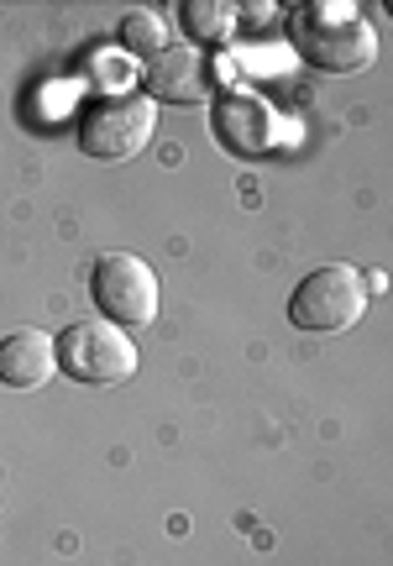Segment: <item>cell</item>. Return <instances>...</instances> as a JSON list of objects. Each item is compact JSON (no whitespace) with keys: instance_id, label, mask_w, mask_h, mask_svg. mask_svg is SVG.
Segmentation results:
<instances>
[{"instance_id":"7","label":"cell","mask_w":393,"mask_h":566,"mask_svg":"<svg viewBox=\"0 0 393 566\" xmlns=\"http://www.w3.org/2000/svg\"><path fill=\"white\" fill-rule=\"evenodd\" d=\"M215 90V59H205L189 42H168L158 59H147V101L152 105H194Z\"/></svg>"},{"instance_id":"4","label":"cell","mask_w":393,"mask_h":566,"mask_svg":"<svg viewBox=\"0 0 393 566\" xmlns=\"http://www.w3.org/2000/svg\"><path fill=\"white\" fill-rule=\"evenodd\" d=\"M368 279L357 273L352 263H326L305 273L289 294V321L299 331H315V336H331V331H347L368 315Z\"/></svg>"},{"instance_id":"2","label":"cell","mask_w":393,"mask_h":566,"mask_svg":"<svg viewBox=\"0 0 393 566\" xmlns=\"http://www.w3.org/2000/svg\"><path fill=\"white\" fill-rule=\"evenodd\" d=\"M53 357H59V373L63 378H74V384H89V388H110V384H126L137 363H142V352L137 342L126 336L121 325L110 321H74L59 331V342H53Z\"/></svg>"},{"instance_id":"1","label":"cell","mask_w":393,"mask_h":566,"mask_svg":"<svg viewBox=\"0 0 393 566\" xmlns=\"http://www.w3.org/2000/svg\"><path fill=\"white\" fill-rule=\"evenodd\" d=\"M294 53L320 69V74H362L378 63V32L373 21H362L357 6H331V0H315L305 11H294L289 21Z\"/></svg>"},{"instance_id":"10","label":"cell","mask_w":393,"mask_h":566,"mask_svg":"<svg viewBox=\"0 0 393 566\" xmlns=\"http://www.w3.org/2000/svg\"><path fill=\"white\" fill-rule=\"evenodd\" d=\"M168 48V21L158 11H126L121 17V53L126 59H158Z\"/></svg>"},{"instance_id":"6","label":"cell","mask_w":393,"mask_h":566,"mask_svg":"<svg viewBox=\"0 0 393 566\" xmlns=\"http://www.w3.org/2000/svg\"><path fill=\"white\" fill-rule=\"evenodd\" d=\"M210 132L215 142L236 153V158H263L278 147V111H273L263 95H247V90H221L215 105H210Z\"/></svg>"},{"instance_id":"3","label":"cell","mask_w":393,"mask_h":566,"mask_svg":"<svg viewBox=\"0 0 393 566\" xmlns=\"http://www.w3.org/2000/svg\"><path fill=\"white\" fill-rule=\"evenodd\" d=\"M89 300L100 310V321L121 325V331H147L158 321L163 289L137 252H100L89 268Z\"/></svg>"},{"instance_id":"5","label":"cell","mask_w":393,"mask_h":566,"mask_svg":"<svg viewBox=\"0 0 393 566\" xmlns=\"http://www.w3.org/2000/svg\"><path fill=\"white\" fill-rule=\"evenodd\" d=\"M158 132V105L147 95H105L79 116V153L100 163L137 158Z\"/></svg>"},{"instance_id":"8","label":"cell","mask_w":393,"mask_h":566,"mask_svg":"<svg viewBox=\"0 0 393 566\" xmlns=\"http://www.w3.org/2000/svg\"><path fill=\"white\" fill-rule=\"evenodd\" d=\"M59 373V357H53V336L38 331V325H17L11 336H0V384L17 388V394H32L47 378Z\"/></svg>"},{"instance_id":"9","label":"cell","mask_w":393,"mask_h":566,"mask_svg":"<svg viewBox=\"0 0 393 566\" xmlns=\"http://www.w3.org/2000/svg\"><path fill=\"white\" fill-rule=\"evenodd\" d=\"M179 21H184L189 48H200V53H205V48H226L231 32L242 27L231 0H189L184 11H179Z\"/></svg>"},{"instance_id":"11","label":"cell","mask_w":393,"mask_h":566,"mask_svg":"<svg viewBox=\"0 0 393 566\" xmlns=\"http://www.w3.org/2000/svg\"><path fill=\"white\" fill-rule=\"evenodd\" d=\"M95 80H105V84H126L131 80V69H126V53H95Z\"/></svg>"}]
</instances>
